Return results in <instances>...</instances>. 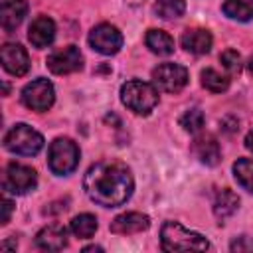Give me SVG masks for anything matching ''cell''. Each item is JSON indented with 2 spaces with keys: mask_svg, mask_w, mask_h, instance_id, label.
<instances>
[{
  "mask_svg": "<svg viewBox=\"0 0 253 253\" xmlns=\"http://www.w3.org/2000/svg\"><path fill=\"white\" fill-rule=\"evenodd\" d=\"M83 188L91 202L103 208H117L130 198L134 182L125 164L105 160L89 166L83 178Z\"/></svg>",
  "mask_w": 253,
  "mask_h": 253,
  "instance_id": "6da1fadb",
  "label": "cell"
},
{
  "mask_svg": "<svg viewBox=\"0 0 253 253\" xmlns=\"http://www.w3.org/2000/svg\"><path fill=\"white\" fill-rule=\"evenodd\" d=\"M160 243L164 251H206L210 241L178 221H166L160 229Z\"/></svg>",
  "mask_w": 253,
  "mask_h": 253,
  "instance_id": "7a4b0ae2",
  "label": "cell"
},
{
  "mask_svg": "<svg viewBox=\"0 0 253 253\" xmlns=\"http://www.w3.org/2000/svg\"><path fill=\"white\" fill-rule=\"evenodd\" d=\"M121 101L134 115L146 117L158 105V91H156L154 83L130 79V81L123 83V87H121Z\"/></svg>",
  "mask_w": 253,
  "mask_h": 253,
  "instance_id": "3957f363",
  "label": "cell"
},
{
  "mask_svg": "<svg viewBox=\"0 0 253 253\" xmlns=\"http://www.w3.org/2000/svg\"><path fill=\"white\" fill-rule=\"evenodd\" d=\"M4 146L6 150L18 156H34L43 148V136L30 125L18 123L6 132Z\"/></svg>",
  "mask_w": 253,
  "mask_h": 253,
  "instance_id": "277c9868",
  "label": "cell"
},
{
  "mask_svg": "<svg viewBox=\"0 0 253 253\" xmlns=\"http://www.w3.org/2000/svg\"><path fill=\"white\" fill-rule=\"evenodd\" d=\"M47 164H49V170L57 176L71 174L79 164L77 144L71 138H63V136L55 138L47 150Z\"/></svg>",
  "mask_w": 253,
  "mask_h": 253,
  "instance_id": "5b68a950",
  "label": "cell"
},
{
  "mask_svg": "<svg viewBox=\"0 0 253 253\" xmlns=\"http://www.w3.org/2000/svg\"><path fill=\"white\" fill-rule=\"evenodd\" d=\"M38 184V174L32 166L26 164H18V162H10L4 170V178H2V188L10 194L16 196H24L28 192H32Z\"/></svg>",
  "mask_w": 253,
  "mask_h": 253,
  "instance_id": "8992f818",
  "label": "cell"
},
{
  "mask_svg": "<svg viewBox=\"0 0 253 253\" xmlns=\"http://www.w3.org/2000/svg\"><path fill=\"white\" fill-rule=\"evenodd\" d=\"M53 101H55V89H53L51 81H47L43 77L30 81L22 89V103L36 113L47 111L53 105Z\"/></svg>",
  "mask_w": 253,
  "mask_h": 253,
  "instance_id": "52a82bcc",
  "label": "cell"
},
{
  "mask_svg": "<svg viewBox=\"0 0 253 253\" xmlns=\"http://www.w3.org/2000/svg\"><path fill=\"white\" fill-rule=\"evenodd\" d=\"M152 83L164 93H180L188 83V69L180 63H160L152 69Z\"/></svg>",
  "mask_w": 253,
  "mask_h": 253,
  "instance_id": "ba28073f",
  "label": "cell"
},
{
  "mask_svg": "<svg viewBox=\"0 0 253 253\" xmlns=\"http://www.w3.org/2000/svg\"><path fill=\"white\" fill-rule=\"evenodd\" d=\"M89 45L103 55H115L123 47V34L117 26L103 22L89 32Z\"/></svg>",
  "mask_w": 253,
  "mask_h": 253,
  "instance_id": "9c48e42d",
  "label": "cell"
},
{
  "mask_svg": "<svg viewBox=\"0 0 253 253\" xmlns=\"http://www.w3.org/2000/svg\"><path fill=\"white\" fill-rule=\"evenodd\" d=\"M47 69L55 75H69L83 67V55L77 45H65L61 49H55L45 59Z\"/></svg>",
  "mask_w": 253,
  "mask_h": 253,
  "instance_id": "30bf717a",
  "label": "cell"
},
{
  "mask_svg": "<svg viewBox=\"0 0 253 253\" xmlns=\"http://www.w3.org/2000/svg\"><path fill=\"white\" fill-rule=\"evenodd\" d=\"M0 61H2V67L14 77H22L30 69L28 51L20 43H4L0 49Z\"/></svg>",
  "mask_w": 253,
  "mask_h": 253,
  "instance_id": "8fae6325",
  "label": "cell"
},
{
  "mask_svg": "<svg viewBox=\"0 0 253 253\" xmlns=\"http://www.w3.org/2000/svg\"><path fill=\"white\" fill-rule=\"evenodd\" d=\"M150 225V217L146 213L140 211H126L117 215L111 221V231L117 235H132V233H140L146 231Z\"/></svg>",
  "mask_w": 253,
  "mask_h": 253,
  "instance_id": "7c38bea8",
  "label": "cell"
},
{
  "mask_svg": "<svg viewBox=\"0 0 253 253\" xmlns=\"http://www.w3.org/2000/svg\"><path fill=\"white\" fill-rule=\"evenodd\" d=\"M55 38V24L47 16H38L28 30V40L34 47H47Z\"/></svg>",
  "mask_w": 253,
  "mask_h": 253,
  "instance_id": "4fadbf2b",
  "label": "cell"
},
{
  "mask_svg": "<svg viewBox=\"0 0 253 253\" xmlns=\"http://www.w3.org/2000/svg\"><path fill=\"white\" fill-rule=\"evenodd\" d=\"M36 245L43 251H61L67 245V229L57 223L45 225L43 229L38 231Z\"/></svg>",
  "mask_w": 253,
  "mask_h": 253,
  "instance_id": "5bb4252c",
  "label": "cell"
},
{
  "mask_svg": "<svg viewBox=\"0 0 253 253\" xmlns=\"http://www.w3.org/2000/svg\"><path fill=\"white\" fill-rule=\"evenodd\" d=\"M182 47L190 53H196V55H202V53H208L211 49V34L204 28H192V30H186L182 34V40H180Z\"/></svg>",
  "mask_w": 253,
  "mask_h": 253,
  "instance_id": "9a60e30c",
  "label": "cell"
},
{
  "mask_svg": "<svg viewBox=\"0 0 253 253\" xmlns=\"http://www.w3.org/2000/svg\"><path fill=\"white\" fill-rule=\"evenodd\" d=\"M26 12H28V2L26 0H2V14H0L2 16L0 18L2 28L6 32L16 30L22 24Z\"/></svg>",
  "mask_w": 253,
  "mask_h": 253,
  "instance_id": "2e32d148",
  "label": "cell"
},
{
  "mask_svg": "<svg viewBox=\"0 0 253 253\" xmlns=\"http://www.w3.org/2000/svg\"><path fill=\"white\" fill-rule=\"evenodd\" d=\"M239 208V198L233 190L229 188H223L215 194V200H213V215L219 219V223H223L229 215H233Z\"/></svg>",
  "mask_w": 253,
  "mask_h": 253,
  "instance_id": "e0dca14e",
  "label": "cell"
},
{
  "mask_svg": "<svg viewBox=\"0 0 253 253\" xmlns=\"http://www.w3.org/2000/svg\"><path fill=\"white\" fill-rule=\"evenodd\" d=\"M194 154L198 156L200 162L208 164V166H215L221 158V150L219 144L215 142L213 136H200L194 140Z\"/></svg>",
  "mask_w": 253,
  "mask_h": 253,
  "instance_id": "ac0fdd59",
  "label": "cell"
},
{
  "mask_svg": "<svg viewBox=\"0 0 253 253\" xmlns=\"http://www.w3.org/2000/svg\"><path fill=\"white\" fill-rule=\"evenodd\" d=\"M144 43L156 55H170L174 51V40L164 30H148L144 36Z\"/></svg>",
  "mask_w": 253,
  "mask_h": 253,
  "instance_id": "d6986e66",
  "label": "cell"
},
{
  "mask_svg": "<svg viewBox=\"0 0 253 253\" xmlns=\"http://www.w3.org/2000/svg\"><path fill=\"white\" fill-rule=\"evenodd\" d=\"M223 14L237 22H249L253 18V0H223Z\"/></svg>",
  "mask_w": 253,
  "mask_h": 253,
  "instance_id": "ffe728a7",
  "label": "cell"
},
{
  "mask_svg": "<svg viewBox=\"0 0 253 253\" xmlns=\"http://www.w3.org/2000/svg\"><path fill=\"white\" fill-rule=\"evenodd\" d=\"M99 223H97V217L91 215V213H79L71 219V231L75 237L79 239H89L95 235Z\"/></svg>",
  "mask_w": 253,
  "mask_h": 253,
  "instance_id": "44dd1931",
  "label": "cell"
},
{
  "mask_svg": "<svg viewBox=\"0 0 253 253\" xmlns=\"http://www.w3.org/2000/svg\"><path fill=\"white\" fill-rule=\"evenodd\" d=\"M186 2L184 0H156L154 2V14L162 20H176L184 14Z\"/></svg>",
  "mask_w": 253,
  "mask_h": 253,
  "instance_id": "7402d4cb",
  "label": "cell"
},
{
  "mask_svg": "<svg viewBox=\"0 0 253 253\" xmlns=\"http://www.w3.org/2000/svg\"><path fill=\"white\" fill-rule=\"evenodd\" d=\"M200 77H202V85H204L208 91H211V93H223V91H227V87H229V79H227L225 75H221L219 71L211 69V67L202 69Z\"/></svg>",
  "mask_w": 253,
  "mask_h": 253,
  "instance_id": "603a6c76",
  "label": "cell"
},
{
  "mask_svg": "<svg viewBox=\"0 0 253 253\" xmlns=\"http://www.w3.org/2000/svg\"><path fill=\"white\" fill-rule=\"evenodd\" d=\"M233 176L241 188L247 192H253V160L251 158H239L233 164Z\"/></svg>",
  "mask_w": 253,
  "mask_h": 253,
  "instance_id": "cb8c5ba5",
  "label": "cell"
},
{
  "mask_svg": "<svg viewBox=\"0 0 253 253\" xmlns=\"http://www.w3.org/2000/svg\"><path fill=\"white\" fill-rule=\"evenodd\" d=\"M204 113L200 109H188L182 117H180V126L186 130V132H198L202 126H204Z\"/></svg>",
  "mask_w": 253,
  "mask_h": 253,
  "instance_id": "d4e9b609",
  "label": "cell"
},
{
  "mask_svg": "<svg viewBox=\"0 0 253 253\" xmlns=\"http://www.w3.org/2000/svg\"><path fill=\"white\" fill-rule=\"evenodd\" d=\"M219 59H221L223 67H225L231 75H235V73L241 71V55H239L235 49H225V51L219 55Z\"/></svg>",
  "mask_w": 253,
  "mask_h": 253,
  "instance_id": "484cf974",
  "label": "cell"
},
{
  "mask_svg": "<svg viewBox=\"0 0 253 253\" xmlns=\"http://www.w3.org/2000/svg\"><path fill=\"white\" fill-rule=\"evenodd\" d=\"M231 251H253V239L247 237V235L237 237V239L231 243Z\"/></svg>",
  "mask_w": 253,
  "mask_h": 253,
  "instance_id": "4316f807",
  "label": "cell"
},
{
  "mask_svg": "<svg viewBox=\"0 0 253 253\" xmlns=\"http://www.w3.org/2000/svg\"><path fill=\"white\" fill-rule=\"evenodd\" d=\"M12 210H14V204H12L8 198H2V217H0V223H2V225H6V223L10 221Z\"/></svg>",
  "mask_w": 253,
  "mask_h": 253,
  "instance_id": "83f0119b",
  "label": "cell"
},
{
  "mask_svg": "<svg viewBox=\"0 0 253 253\" xmlns=\"http://www.w3.org/2000/svg\"><path fill=\"white\" fill-rule=\"evenodd\" d=\"M245 146H247V150H251L253 152V128L247 132V136H245Z\"/></svg>",
  "mask_w": 253,
  "mask_h": 253,
  "instance_id": "f1b7e54d",
  "label": "cell"
},
{
  "mask_svg": "<svg viewBox=\"0 0 253 253\" xmlns=\"http://www.w3.org/2000/svg\"><path fill=\"white\" fill-rule=\"evenodd\" d=\"M83 251H85V253H89V251H103V247H99V245H91V247H85Z\"/></svg>",
  "mask_w": 253,
  "mask_h": 253,
  "instance_id": "f546056e",
  "label": "cell"
},
{
  "mask_svg": "<svg viewBox=\"0 0 253 253\" xmlns=\"http://www.w3.org/2000/svg\"><path fill=\"white\" fill-rule=\"evenodd\" d=\"M125 2H126L128 6H140V4L144 2V0H125Z\"/></svg>",
  "mask_w": 253,
  "mask_h": 253,
  "instance_id": "4dcf8cb0",
  "label": "cell"
},
{
  "mask_svg": "<svg viewBox=\"0 0 253 253\" xmlns=\"http://www.w3.org/2000/svg\"><path fill=\"white\" fill-rule=\"evenodd\" d=\"M247 71L253 75V55H251V57H249V61H247Z\"/></svg>",
  "mask_w": 253,
  "mask_h": 253,
  "instance_id": "1f68e13d",
  "label": "cell"
}]
</instances>
